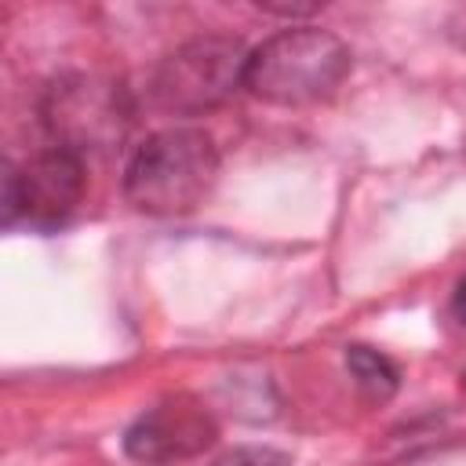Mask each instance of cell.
<instances>
[{"instance_id": "cell-5", "label": "cell", "mask_w": 466, "mask_h": 466, "mask_svg": "<svg viewBox=\"0 0 466 466\" xmlns=\"http://www.w3.org/2000/svg\"><path fill=\"white\" fill-rule=\"evenodd\" d=\"M84 200V160L62 146H47L29 160L4 164L0 218L7 229H58Z\"/></svg>"}, {"instance_id": "cell-4", "label": "cell", "mask_w": 466, "mask_h": 466, "mask_svg": "<svg viewBox=\"0 0 466 466\" xmlns=\"http://www.w3.org/2000/svg\"><path fill=\"white\" fill-rule=\"evenodd\" d=\"M248 47L237 36H193L182 47H175L153 73V98L160 109L178 116H197L226 98H233L237 87H244L248 69Z\"/></svg>"}, {"instance_id": "cell-1", "label": "cell", "mask_w": 466, "mask_h": 466, "mask_svg": "<svg viewBox=\"0 0 466 466\" xmlns=\"http://www.w3.org/2000/svg\"><path fill=\"white\" fill-rule=\"evenodd\" d=\"M350 66V47L335 33L291 25L251 47L244 87L269 106H317L342 87Z\"/></svg>"}, {"instance_id": "cell-6", "label": "cell", "mask_w": 466, "mask_h": 466, "mask_svg": "<svg viewBox=\"0 0 466 466\" xmlns=\"http://www.w3.org/2000/svg\"><path fill=\"white\" fill-rule=\"evenodd\" d=\"M215 433L218 426L211 411L197 397L175 393L153 404L149 411H142L127 426L124 451L142 466H175L182 459L200 455L215 441Z\"/></svg>"}, {"instance_id": "cell-9", "label": "cell", "mask_w": 466, "mask_h": 466, "mask_svg": "<svg viewBox=\"0 0 466 466\" xmlns=\"http://www.w3.org/2000/svg\"><path fill=\"white\" fill-rule=\"evenodd\" d=\"M451 309H455V317L466 324V277L455 284V295H451Z\"/></svg>"}, {"instance_id": "cell-7", "label": "cell", "mask_w": 466, "mask_h": 466, "mask_svg": "<svg viewBox=\"0 0 466 466\" xmlns=\"http://www.w3.org/2000/svg\"><path fill=\"white\" fill-rule=\"evenodd\" d=\"M346 371L353 375L357 390L368 400H390L397 393V382H400L390 357H382L371 346H346Z\"/></svg>"}, {"instance_id": "cell-3", "label": "cell", "mask_w": 466, "mask_h": 466, "mask_svg": "<svg viewBox=\"0 0 466 466\" xmlns=\"http://www.w3.org/2000/svg\"><path fill=\"white\" fill-rule=\"evenodd\" d=\"M44 124L51 142L76 153H113L131 127V98L120 80L98 73H69L58 76L44 95Z\"/></svg>"}, {"instance_id": "cell-2", "label": "cell", "mask_w": 466, "mask_h": 466, "mask_svg": "<svg viewBox=\"0 0 466 466\" xmlns=\"http://www.w3.org/2000/svg\"><path fill=\"white\" fill-rule=\"evenodd\" d=\"M218 149L200 127H164L135 146L124 167V197L146 215H186L211 193Z\"/></svg>"}, {"instance_id": "cell-8", "label": "cell", "mask_w": 466, "mask_h": 466, "mask_svg": "<svg viewBox=\"0 0 466 466\" xmlns=\"http://www.w3.org/2000/svg\"><path fill=\"white\" fill-rule=\"evenodd\" d=\"M211 466H291V455H284L277 448H266V444H244V448H233V451L218 455Z\"/></svg>"}]
</instances>
